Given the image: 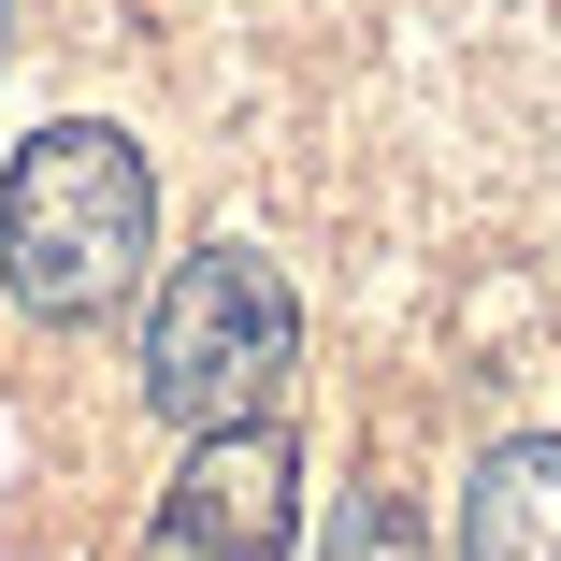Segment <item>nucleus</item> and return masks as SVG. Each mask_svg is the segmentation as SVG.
Wrapping results in <instances>:
<instances>
[{
    "label": "nucleus",
    "instance_id": "1",
    "mask_svg": "<svg viewBox=\"0 0 561 561\" xmlns=\"http://www.w3.org/2000/svg\"><path fill=\"white\" fill-rule=\"evenodd\" d=\"M159 260V187H145V145L101 130V116H58L15 145V173H0V288H15L30 317L87 331L116 317Z\"/></svg>",
    "mask_w": 561,
    "mask_h": 561
},
{
    "label": "nucleus",
    "instance_id": "2",
    "mask_svg": "<svg viewBox=\"0 0 561 561\" xmlns=\"http://www.w3.org/2000/svg\"><path fill=\"white\" fill-rule=\"evenodd\" d=\"M288 375H302V302H288V274H274L260 245L173 260V288L145 302V403H159L187 446H216V432H274Z\"/></svg>",
    "mask_w": 561,
    "mask_h": 561
},
{
    "label": "nucleus",
    "instance_id": "3",
    "mask_svg": "<svg viewBox=\"0 0 561 561\" xmlns=\"http://www.w3.org/2000/svg\"><path fill=\"white\" fill-rule=\"evenodd\" d=\"M302 547V446L288 432H216L173 461L130 561H288Z\"/></svg>",
    "mask_w": 561,
    "mask_h": 561
},
{
    "label": "nucleus",
    "instance_id": "4",
    "mask_svg": "<svg viewBox=\"0 0 561 561\" xmlns=\"http://www.w3.org/2000/svg\"><path fill=\"white\" fill-rule=\"evenodd\" d=\"M461 561H561V432H504L461 490Z\"/></svg>",
    "mask_w": 561,
    "mask_h": 561
},
{
    "label": "nucleus",
    "instance_id": "5",
    "mask_svg": "<svg viewBox=\"0 0 561 561\" xmlns=\"http://www.w3.org/2000/svg\"><path fill=\"white\" fill-rule=\"evenodd\" d=\"M331 561H432V533H417L403 490H360L346 518H331Z\"/></svg>",
    "mask_w": 561,
    "mask_h": 561
}]
</instances>
